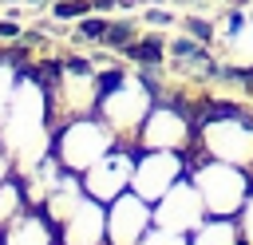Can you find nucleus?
I'll return each instance as SVG.
<instances>
[{
	"label": "nucleus",
	"mask_w": 253,
	"mask_h": 245,
	"mask_svg": "<svg viewBox=\"0 0 253 245\" xmlns=\"http://www.w3.org/2000/svg\"><path fill=\"white\" fill-rule=\"evenodd\" d=\"M194 245H233V225H221V221H210L198 229Z\"/></svg>",
	"instance_id": "obj_12"
},
{
	"label": "nucleus",
	"mask_w": 253,
	"mask_h": 245,
	"mask_svg": "<svg viewBox=\"0 0 253 245\" xmlns=\"http://www.w3.org/2000/svg\"><path fill=\"white\" fill-rule=\"evenodd\" d=\"M142 146H150V150H170V146H178L182 138H186V122H182V115H174V111H150L146 115V122H142Z\"/></svg>",
	"instance_id": "obj_8"
},
{
	"label": "nucleus",
	"mask_w": 253,
	"mask_h": 245,
	"mask_svg": "<svg viewBox=\"0 0 253 245\" xmlns=\"http://www.w3.org/2000/svg\"><path fill=\"white\" fill-rule=\"evenodd\" d=\"M138 245H182V237H178L174 229H158V233H150V237L142 233V241H138Z\"/></svg>",
	"instance_id": "obj_14"
},
{
	"label": "nucleus",
	"mask_w": 253,
	"mask_h": 245,
	"mask_svg": "<svg viewBox=\"0 0 253 245\" xmlns=\"http://www.w3.org/2000/svg\"><path fill=\"white\" fill-rule=\"evenodd\" d=\"M4 245H55V233H51V221L40 217V213H20L4 233H0Z\"/></svg>",
	"instance_id": "obj_9"
},
{
	"label": "nucleus",
	"mask_w": 253,
	"mask_h": 245,
	"mask_svg": "<svg viewBox=\"0 0 253 245\" xmlns=\"http://www.w3.org/2000/svg\"><path fill=\"white\" fill-rule=\"evenodd\" d=\"M4 170H8V162H4V158H0V182H4Z\"/></svg>",
	"instance_id": "obj_15"
},
{
	"label": "nucleus",
	"mask_w": 253,
	"mask_h": 245,
	"mask_svg": "<svg viewBox=\"0 0 253 245\" xmlns=\"http://www.w3.org/2000/svg\"><path fill=\"white\" fill-rule=\"evenodd\" d=\"M198 186H202V194H206V202L213 205V209H229L233 202H237V178H233V170H225V166H210L202 178H198Z\"/></svg>",
	"instance_id": "obj_10"
},
{
	"label": "nucleus",
	"mask_w": 253,
	"mask_h": 245,
	"mask_svg": "<svg viewBox=\"0 0 253 245\" xmlns=\"http://www.w3.org/2000/svg\"><path fill=\"white\" fill-rule=\"evenodd\" d=\"M24 205H28L24 186H20V182H12V178H4V182H0V233H4L20 213H28Z\"/></svg>",
	"instance_id": "obj_11"
},
{
	"label": "nucleus",
	"mask_w": 253,
	"mask_h": 245,
	"mask_svg": "<svg viewBox=\"0 0 253 245\" xmlns=\"http://www.w3.org/2000/svg\"><path fill=\"white\" fill-rule=\"evenodd\" d=\"M103 237H107V209L95 198H83L79 209L59 225V241L63 245H99Z\"/></svg>",
	"instance_id": "obj_6"
},
{
	"label": "nucleus",
	"mask_w": 253,
	"mask_h": 245,
	"mask_svg": "<svg viewBox=\"0 0 253 245\" xmlns=\"http://www.w3.org/2000/svg\"><path fill=\"white\" fill-rule=\"evenodd\" d=\"M12 91H16V75H12V67H4V63H0V122H4V115H8Z\"/></svg>",
	"instance_id": "obj_13"
},
{
	"label": "nucleus",
	"mask_w": 253,
	"mask_h": 245,
	"mask_svg": "<svg viewBox=\"0 0 253 245\" xmlns=\"http://www.w3.org/2000/svg\"><path fill=\"white\" fill-rule=\"evenodd\" d=\"M146 107H150V91L142 83H126L119 75H111L99 91V111H103V122L123 134V130H142V119H146Z\"/></svg>",
	"instance_id": "obj_2"
},
{
	"label": "nucleus",
	"mask_w": 253,
	"mask_h": 245,
	"mask_svg": "<svg viewBox=\"0 0 253 245\" xmlns=\"http://www.w3.org/2000/svg\"><path fill=\"white\" fill-rule=\"evenodd\" d=\"M146 229H150L146 198L123 190V194L111 202V209H107V241H111V245H138Z\"/></svg>",
	"instance_id": "obj_5"
},
{
	"label": "nucleus",
	"mask_w": 253,
	"mask_h": 245,
	"mask_svg": "<svg viewBox=\"0 0 253 245\" xmlns=\"http://www.w3.org/2000/svg\"><path fill=\"white\" fill-rule=\"evenodd\" d=\"M198 217H202V202H198V190H190L186 182H174L162 198H158V225L162 229H190V225H198Z\"/></svg>",
	"instance_id": "obj_7"
},
{
	"label": "nucleus",
	"mask_w": 253,
	"mask_h": 245,
	"mask_svg": "<svg viewBox=\"0 0 253 245\" xmlns=\"http://www.w3.org/2000/svg\"><path fill=\"white\" fill-rule=\"evenodd\" d=\"M178 174H182L178 154H170V150H150V154H142V158L134 162L130 190H134L138 198H146V202H158V198L178 182Z\"/></svg>",
	"instance_id": "obj_4"
},
{
	"label": "nucleus",
	"mask_w": 253,
	"mask_h": 245,
	"mask_svg": "<svg viewBox=\"0 0 253 245\" xmlns=\"http://www.w3.org/2000/svg\"><path fill=\"white\" fill-rule=\"evenodd\" d=\"M130 174H134V158L123 154V150H107L95 166L83 170V190L95 202H115L130 186Z\"/></svg>",
	"instance_id": "obj_3"
},
{
	"label": "nucleus",
	"mask_w": 253,
	"mask_h": 245,
	"mask_svg": "<svg viewBox=\"0 0 253 245\" xmlns=\"http://www.w3.org/2000/svg\"><path fill=\"white\" fill-rule=\"evenodd\" d=\"M111 138H115V130L107 122H95V119L79 115V119L63 122V130L55 134V162L71 174H83L87 166H95L111 150Z\"/></svg>",
	"instance_id": "obj_1"
}]
</instances>
